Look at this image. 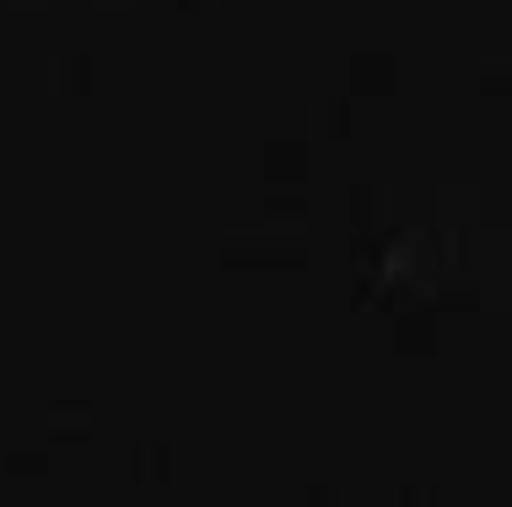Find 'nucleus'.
<instances>
[]
</instances>
